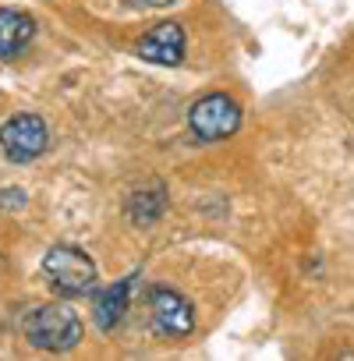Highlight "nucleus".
I'll return each mask as SVG.
<instances>
[{"mask_svg": "<svg viewBox=\"0 0 354 361\" xmlns=\"http://www.w3.org/2000/svg\"><path fill=\"white\" fill-rule=\"evenodd\" d=\"M163 209H166V192H163V185L142 188V192H135V195L128 199V220L138 224V227L156 224V220L163 216Z\"/></svg>", "mask_w": 354, "mask_h": 361, "instance_id": "9", "label": "nucleus"}, {"mask_svg": "<svg viewBox=\"0 0 354 361\" xmlns=\"http://www.w3.org/2000/svg\"><path fill=\"white\" fill-rule=\"evenodd\" d=\"M43 276L64 298H82L96 287V262L75 245H54L43 255Z\"/></svg>", "mask_w": 354, "mask_h": 361, "instance_id": "2", "label": "nucleus"}, {"mask_svg": "<svg viewBox=\"0 0 354 361\" xmlns=\"http://www.w3.org/2000/svg\"><path fill=\"white\" fill-rule=\"evenodd\" d=\"M145 4H152V8H166V4H173V0H145Z\"/></svg>", "mask_w": 354, "mask_h": 361, "instance_id": "10", "label": "nucleus"}, {"mask_svg": "<svg viewBox=\"0 0 354 361\" xmlns=\"http://www.w3.org/2000/svg\"><path fill=\"white\" fill-rule=\"evenodd\" d=\"M50 131L39 114H15L0 124V149L11 163H32L47 152Z\"/></svg>", "mask_w": 354, "mask_h": 361, "instance_id": "4", "label": "nucleus"}, {"mask_svg": "<svg viewBox=\"0 0 354 361\" xmlns=\"http://www.w3.org/2000/svg\"><path fill=\"white\" fill-rule=\"evenodd\" d=\"M149 312L152 326L163 336H188L195 329V308L185 294H177L170 287H152L149 290Z\"/></svg>", "mask_w": 354, "mask_h": 361, "instance_id": "5", "label": "nucleus"}, {"mask_svg": "<svg viewBox=\"0 0 354 361\" xmlns=\"http://www.w3.org/2000/svg\"><path fill=\"white\" fill-rule=\"evenodd\" d=\"M185 29L177 22H159L156 29H149V36L138 43V57L149 61V64H163V68H173L181 64L185 57Z\"/></svg>", "mask_w": 354, "mask_h": 361, "instance_id": "6", "label": "nucleus"}, {"mask_svg": "<svg viewBox=\"0 0 354 361\" xmlns=\"http://www.w3.org/2000/svg\"><path fill=\"white\" fill-rule=\"evenodd\" d=\"M188 128L199 142H224L241 128V106L227 92H209L188 106Z\"/></svg>", "mask_w": 354, "mask_h": 361, "instance_id": "3", "label": "nucleus"}, {"mask_svg": "<svg viewBox=\"0 0 354 361\" xmlns=\"http://www.w3.org/2000/svg\"><path fill=\"white\" fill-rule=\"evenodd\" d=\"M25 340L39 350L64 354L82 340V315L68 305H39L25 319Z\"/></svg>", "mask_w": 354, "mask_h": 361, "instance_id": "1", "label": "nucleus"}, {"mask_svg": "<svg viewBox=\"0 0 354 361\" xmlns=\"http://www.w3.org/2000/svg\"><path fill=\"white\" fill-rule=\"evenodd\" d=\"M135 280H138V273H131V276H124V280L96 290V298H92V319H96V326L103 333H114V326H121V319L128 312V301H131V290H135Z\"/></svg>", "mask_w": 354, "mask_h": 361, "instance_id": "7", "label": "nucleus"}, {"mask_svg": "<svg viewBox=\"0 0 354 361\" xmlns=\"http://www.w3.org/2000/svg\"><path fill=\"white\" fill-rule=\"evenodd\" d=\"M36 36L32 15L18 8H0V61H15Z\"/></svg>", "mask_w": 354, "mask_h": 361, "instance_id": "8", "label": "nucleus"}]
</instances>
